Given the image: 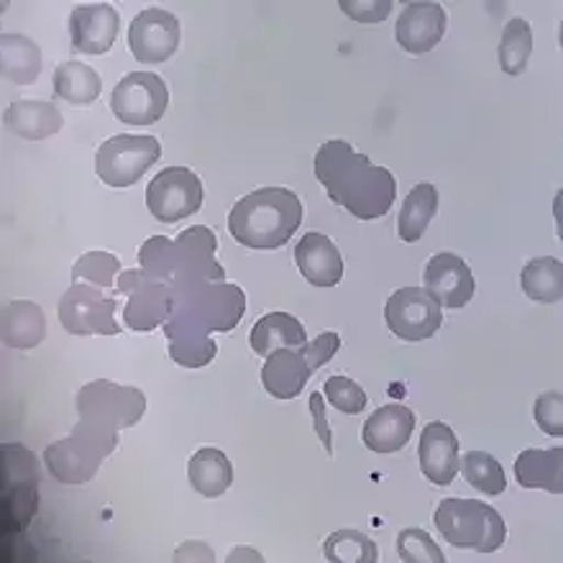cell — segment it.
<instances>
[{
  "label": "cell",
  "mask_w": 563,
  "mask_h": 563,
  "mask_svg": "<svg viewBox=\"0 0 563 563\" xmlns=\"http://www.w3.org/2000/svg\"><path fill=\"white\" fill-rule=\"evenodd\" d=\"M339 8L358 23H382L393 13V0H341Z\"/></svg>",
  "instance_id": "cell-39"
},
{
  "label": "cell",
  "mask_w": 563,
  "mask_h": 563,
  "mask_svg": "<svg viewBox=\"0 0 563 563\" xmlns=\"http://www.w3.org/2000/svg\"><path fill=\"white\" fill-rule=\"evenodd\" d=\"M438 213V190L430 183H420L410 190L402 202L400 216H397V236L405 244H416L428 231L430 221Z\"/></svg>",
  "instance_id": "cell-30"
},
{
  "label": "cell",
  "mask_w": 563,
  "mask_h": 563,
  "mask_svg": "<svg viewBox=\"0 0 563 563\" xmlns=\"http://www.w3.org/2000/svg\"><path fill=\"white\" fill-rule=\"evenodd\" d=\"M167 106L169 90L154 73H129L111 96V111L126 126H152L167 113Z\"/></svg>",
  "instance_id": "cell-11"
},
{
  "label": "cell",
  "mask_w": 563,
  "mask_h": 563,
  "mask_svg": "<svg viewBox=\"0 0 563 563\" xmlns=\"http://www.w3.org/2000/svg\"><path fill=\"white\" fill-rule=\"evenodd\" d=\"M239 559H254V561H262L260 556H254V553H246V551H236V553H231V556H229V561H239Z\"/></svg>",
  "instance_id": "cell-42"
},
{
  "label": "cell",
  "mask_w": 563,
  "mask_h": 563,
  "mask_svg": "<svg viewBox=\"0 0 563 563\" xmlns=\"http://www.w3.org/2000/svg\"><path fill=\"white\" fill-rule=\"evenodd\" d=\"M159 139L119 134L98 148L96 172L108 187H131L159 162Z\"/></svg>",
  "instance_id": "cell-9"
},
{
  "label": "cell",
  "mask_w": 563,
  "mask_h": 563,
  "mask_svg": "<svg viewBox=\"0 0 563 563\" xmlns=\"http://www.w3.org/2000/svg\"><path fill=\"white\" fill-rule=\"evenodd\" d=\"M59 320L73 335H115L121 325L115 323V300L100 295L90 285H75L62 295Z\"/></svg>",
  "instance_id": "cell-13"
},
{
  "label": "cell",
  "mask_w": 563,
  "mask_h": 563,
  "mask_svg": "<svg viewBox=\"0 0 563 563\" xmlns=\"http://www.w3.org/2000/svg\"><path fill=\"white\" fill-rule=\"evenodd\" d=\"M46 318L36 302L13 300L3 310V341L5 346L26 351L44 341Z\"/></svg>",
  "instance_id": "cell-27"
},
{
  "label": "cell",
  "mask_w": 563,
  "mask_h": 563,
  "mask_svg": "<svg viewBox=\"0 0 563 563\" xmlns=\"http://www.w3.org/2000/svg\"><path fill=\"white\" fill-rule=\"evenodd\" d=\"M316 177L335 206L358 221L389 213L397 198L393 172L377 167L366 154H356L349 141L331 139L316 152Z\"/></svg>",
  "instance_id": "cell-2"
},
{
  "label": "cell",
  "mask_w": 563,
  "mask_h": 563,
  "mask_svg": "<svg viewBox=\"0 0 563 563\" xmlns=\"http://www.w3.org/2000/svg\"><path fill=\"white\" fill-rule=\"evenodd\" d=\"M146 412V397L136 387H123L115 382H90L77 395L80 426L92 433L119 441V430L136 426Z\"/></svg>",
  "instance_id": "cell-6"
},
{
  "label": "cell",
  "mask_w": 563,
  "mask_h": 563,
  "mask_svg": "<svg viewBox=\"0 0 563 563\" xmlns=\"http://www.w3.org/2000/svg\"><path fill=\"white\" fill-rule=\"evenodd\" d=\"M426 292L445 310H459L472 302L476 282L468 264L451 252H438L426 264Z\"/></svg>",
  "instance_id": "cell-16"
},
{
  "label": "cell",
  "mask_w": 563,
  "mask_h": 563,
  "mask_svg": "<svg viewBox=\"0 0 563 563\" xmlns=\"http://www.w3.org/2000/svg\"><path fill=\"white\" fill-rule=\"evenodd\" d=\"M187 476H190L192 489L202 497H221L233 482V466L229 456L221 449L206 445L195 451L190 464H187Z\"/></svg>",
  "instance_id": "cell-26"
},
{
  "label": "cell",
  "mask_w": 563,
  "mask_h": 563,
  "mask_svg": "<svg viewBox=\"0 0 563 563\" xmlns=\"http://www.w3.org/2000/svg\"><path fill=\"white\" fill-rule=\"evenodd\" d=\"M119 289L129 295L123 323L131 331H154L167 323L172 312V292L159 279H152L144 269H126L119 277Z\"/></svg>",
  "instance_id": "cell-14"
},
{
  "label": "cell",
  "mask_w": 563,
  "mask_h": 563,
  "mask_svg": "<svg viewBox=\"0 0 563 563\" xmlns=\"http://www.w3.org/2000/svg\"><path fill=\"white\" fill-rule=\"evenodd\" d=\"M308 343V333L300 320L289 312H267L252 328V351L267 358L277 349H302Z\"/></svg>",
  "instance_id": "cell-25"
},
{
  "label": "cell",
  "mask_w": 563,
  "mask_h": 563,
  "mask_svg": "<svg viewBox=\"0 0 563 563\" xmlns=\"http://www.w3.org/2000/svg\"><path fill=\"white\" fill-rule=\"evenodd\" d=\"M0 69L8 82L31 85L42 75V49L21 34H3L0 38Z\"/></svg>",
  "instance_id": "cell-28"
},
{
  "label": "cell",
  "mask_w": 563,
  "mask_h": 563,
  "mask_svg": "<svg viewBox=\"0 0 563 563\" xmlns=\"http://www.w3.org/2000/svg\"><path fill=\"white\" fill-rule=\"evenodd\" d=\"M119 449V441L98 435L77 422L73 435L46 445L44 464L49 466L54 479L62 484H85L98 474L106 456Z\"/></svg>",
  "instance_id": "cell-8"
},
{
  "label": "cell",
  "mask_w": 563,
  "mask_h": 563,
  "mask_svg": "<svg viewBox=\"0 0 563 563\" xmlns=\"http://www.w3.org/2000/svg\"><path fill=\"white\" fill-rule=\"evenodd\" d=\"M3 538L21 536L38 507L36 456L19 443H3Z\"/></svg>",
  "instance_id": "cell-7"
},
{
  "label": "cell",
  "mask_w": 563,
  "mask_h": 563,
  "mask_svg": "<svg viewBox=\"0 0 563 563\" xmlns=\"http://www.w3.org/2000/svg\"><path fill=\"white\" fill-rule=\"evenodd\" d=\"M216 233L206 225H192L179 233L177 241L167 236H152L141 246L139 264L152 279H167L175 275L200 272L213 279L225 282V272L216 262Z\"/></svg>",
  "instance_id": "cell-4"
},
{
  "label": "cell",
  "mask_w": 563,
  "mask_h": 563,
  "mask_svg": "<svg viewBox=\"0 0 563 563\" xmlns=\"http://www.w3.org/2000/svg\"><path fill=\"white\" fill-rule=\"evenodd\" d=\"M325 561L331 563H377L379 551L369 536L358 530H335L325 541Z\"/></svg>",
  "instance_id": "cell-34"
},
{
  "label": "cell",
  "mask_w": 563,
  "mask_h": 563,
  "mask_svg": "<svg viewBox=\"0 0 563 563\" xmlns=\"http://www.w3.org/2000/svg\"><path fill=\"white\" fill-rule=\"evenodd\" d=\"M310 416H312V422H316L318 438H320V443H323L325 453L328 456H333V435H331V426H328V418H325L323 393L310 395Z\"/></svg>",
  "instance_id": "cell-41"
},
{
  "label": "cell",
  "mask_w": 563,
  "mask_h": 563,
  "mask_svg": "<svg viewBox=\"0 0 563 563\" xmlns=\"http://www.w3.org/2000/svg\"><path fill=\"white\" fill-rule=\"evenodd\" d=\"M397 556L405 563H445L443 551L420 528H405L397 536Z\"/></svg>",
  "instance_id": "cell-36"
},
{
  "label": "cell",
  "mask_w": 563,
  "mask_h": 563,
  "mask_svg": "<svg viewBox=\"0 0 563 563\" xmlns=\"http://www.w3.org/2000/svg\"><path fill=\"white\" fill-rule=\"evenodd\" d=\"M302 223V200L287 187H262L241 198L229 213V231L241 246L279 249Z\"/></svg>",
  "instance_id": "cell-3"
},
{
  "label": "cell",
  "mask_w": 563,
  "mask_h": 563,
  "mask_svg": "<svg viewBox=\"0 0 563 563\" xmlns=\"http://www.w3.org/2000/svg\"><path fill=\"white\" fill-rule=\"evenodd\" d=\"M520 287L530 300L553 305L563 295V267L553 256H538L520 272Z\"/></svg>",
  "instance_id": "cell-31"
},
{
  "label": "cell",
  "mask_w": 563,
  "mask_h": 563,
  "mask_svg": "<svg viewBox=\"0 0 563 563\" xmlns=\"http://www.w3.org/2000/svg\"><path fill=\"white\" fill-rule=\"evenodd\" d=\"M418 459L422 474L438 487H449L459 474V441L445 422H428L420 435Z\"/></svg>",
  "instance_id": "cell-19"
},
{
  "label": "cell",
  "mask_w": 563,
  "mask_h": 563,
  "mask_svg": "<svg viewBox=\"0 0 563 563\" xmlns=\"http://www.w3.org/2000/svg\"><path fill=\"white\" fill-rule=\"evenodd\" d=\"M103 92L100 75L85 62H62L54 69V96L67 100L69 106H90Z\"/></svg>",
  "instance_id": "cell-29"
},
{
  "label": "cell",
  "mask_w": 563,
  "mask_h": 563,
  "mask_svg": "<svg viewBox=\"0 0 563 563\" xmlns=\"http://www.w3.org/2000/svg\"><path fill=\"white\" fill-rule=\"evenodd\" d=\"M5 129L19 139L42 141L49 139L65 126V115L54 103L44 100H15L3 113Z\"/></svg>",
  "instance_id": "cell-23"
},
{
  "label": "cell",
  "mask_w": 563,
  "mask_h": 563,
  "mask_svg": "<svg viewBox=\"0 0 563 563\" xmlns=\"http://www.w3.org/2000/svg\"><path fill=\"white\" fill-rule=\"evenodd\" d=\"M435 528L453 549L476 553H495L507 541L503 515L479 499H443L435 510Z\"/></svg>",
  "instance_id": "cell-5"
},
{
  "label": "cell",
  "mask_w": 563,
  "mask_h": 563,
  "mask_svg": "<svg viewBox=\"0 0 563 563\" xmlns=\"http://www.w3.org/2000/svg\"><path fill=\"white\" fill-rule=\"evenodd\" d=\"M533 416H536L538 428H541L545 435H556V438L563 435V397L559 389H553V393H543L538 397Z\"/></svg>",
  "instance_id": "cell-38"
},
{
  "label": "cell",
  "mask_w": 563,
  "mask_h": 563,
  "mask_svg": "<svg viewBox=\"0 0 563 563\" xmlns=\"http://www.w3.org/2000/svg\"><path fill=\"white\" fill-rule=\"evenodd\" d=\"M530 54H533V29L526 19H510L499 38V67L507 77H518L526 73Z\"/></svg>",
  "instance_id": "cell-32"
},
{
  "label": "cell",
  "mask_w": 563,
  "mask_h": 563,
  "mask_svg": "<svg viewBox=\"0 0 563 563\" xmlns=\"http://www.w3.org/2000/svg\"><path fill=\"white\" fill-rule=\"evenodd\" d=\"M387 328L400 341H426L443 323V308L426 292V287H402L385 305Z\"/></svg>",
  "instance_id": "cell-12"
},
{
  "label": "cell",
  "mask_w": 563,
  "mask_h": 563,
  "mask_svg": "<svg viewBox=\"0 0 563 563\" xmlns=\"http://www.w3.org/2000/svg\"><path fill=\"white\" fill-rule=\"evenodd\" d=\"M121 29V15L113 5H77L69 13V42L80 54H106Z\"/></svg>",
  "instance_id": "cell-17"
},
{
  "label": "cell",
  "mask_w": 563,
  "mask_h": 563,
  "mask_svg": "<svg viewBox=\"0 0 563 563\" xmlns=\"http://www.w3.org/2000/svg\"><path fill=\"white\" fill-rule=\"evenodd\" d=\"M412 430H416V416L408 405H382L364 422L362 441L374 453H397L410 443Z\"/></svg>",
  "instance_id": "cell-20"
},
{
  "label": "cell",
  "mask_w": 563,
  "mask_h": 563,
  "mask_svg": "<svg viewBox=\"0 0 563 563\" xmlns=\"http://www.w3.org/2000/svg\"><path fill=\"white\" fill-rule=\"evenodd\" d=\"M459 472L474 489L484 492L487 497H497L507 489L505 468L492 453L468 451L464 459H459Z\"/></svg>",
  "instance_id": "cell-33"
},
{
  "label": "cell",
  "mask_w": 563,
  "mask_h": 563,
  "mask_svg": "<svg viewBox=\"0 0 563 563\" xmlns=\"http://www.w3.org/2000/svg\"><path fill=\"white\" fill-rule=\"evenodd\" d=\"M445 26H449V15L438 3H430V0H418V3H408L400 19H397L395 36L397 44L402 46L408 54H426L433 49V46L441 42L445 34Z\"/></svg>",
  "instance_id": "cell-18"
},
{
  "label": "cell",
  "mask_w": 563,
  "mask_h": 563,
  "mask_svg": "<svg viewBox=\"0 0 563 563\" xmlns=\"http://www.w3.org/2000/svg\"><path fill=\"white\" fill-rule=\"evenodd\" d=\"M119 269H121V262L115 260L113 254H108V252H88V254H82L80 260L75 262V267H73V279L75 282H80V279H85V282H92V285H98V289L100 287H113L115 285V275H119Z\"/></svg>",
  "instance_id": "cell-35"
},
{
  "label": "cell",
  "mask_w": 563,
  "mask_h": 563,
  "mask_svg": "<svg viewBox=\"0 0 563 563\" xmlns=\"http://www.w3.org/2000/svg\"><path fill=\"white\" fill-rule=\"evenodd\" d=\"M515 479L526 489H545L551 495L563 492V449H528L515 459Z\"/></svg>",
  "instance_id": "cell-24"
},
{
  "label": "cell",
  "mask_w": 563,
  "mask_h": 563,
  "mask_svg": "<svg viewBox=\"0 0 563 563\" xmlns=\"http://www.w3.org/2000/svg\"><path fill=\"white\" fill-rule=\"evenodd\" d=\"M179 42H183L179 19L164 8H146L129 26V49L144 65H162L172 59Z\"/></svg>",
  "instance_id": "cell-15"
},
{
  "label": "cell",
  "mask_w": 563,
  "mask_h": 563,
  "mask_svg": "<svg viewBox=\"0 0 563 563\" xmlns=\"http://www.w3.org/2000/svg\"><path fill=\"white\" fill-rule=\"evenodd\" d=\"M172 292V312L164 323L169 356L187 369L208 366L218 354L210 333H229L246 312L244 289L200 272L159 279Z\"/></svg>",
  "instance_id": "cell-1"
},
{
  "label": "cell",
  "mask_w": 563,
  "mask_h": 563,
  "mask_svg": "<svg viewBox=\"0 0 563 563\" xmlns=\"http://www.w3.org/2000/svg\"><path fill=\"white\" fill-rule=\"evenodd\" d=\"M339 349H341V339H339V333H333V331L320 333L316 341L305 343V346H302L305 356H308L312 369H320V366H325L335 354H339Z\"/></svg>",
  "instance_id": "cell-40"
},
{
  "label": "cell",
  "mask_w": 563,
  "mask_h": 563,
  "mask_svg": "<svg viewBox=\"0 0 563 563\" xmlns=\"http://www.w3.org/2000/svg\"><path fill=\"white\" fill-rule=\"evenodd\" d=\"M295 264L316 287H335L343 279V256L323 233H305L295 246Z\"/></svg>",
  "instance_id": "cell-22"
},
{
  "label": "cell",
  "mask_w": 563,
  "mask_h": 563,
  "mask_svg": "<svg viewBox=\"0 0 563 563\" xmlns=\"http://www.w3.org/2000/svg\"><path fill=\"white\" fill-rule=\"evenodd\" d=\"M316 372L302 349H277L262 366V385L277 400H295Z\"/></svg>",
  "instance_id": "cell-21"
},
{
  "label": "cell",
  "mask_w": 563,
  "mask_h": 563,
  "mask_svg": "<svg viewBox=\"0 0 563 563\" xmlns=\"http://www.w3.org/2000/svg\"><path fill=\"white\" fill-rule=\"evenodd\" d=\"M202 183L192 169L167 167L146 187V208L156 221H185L202 208Z\"/></svg>",
  "instance_id": "cell-10"
},
{
  "label": "cell",
  "mask_w": 563,
  "mask_h": 563,
  "mask_svg": "<svg viewBox=\"0 0 563 563\" xmlns=\"http://www.w3.org/2000/svg\"><path fill=\"white\" fill-rule=\"evenodd\" d=\"M323 393H325V400L331 402L335 410L346 412V416H358V412H364L366 402H369V397H366L364 389L349 377H328V382L323 385Z\"/></svg>",
  "instance_id": "cell-37"
}]
</instances>
